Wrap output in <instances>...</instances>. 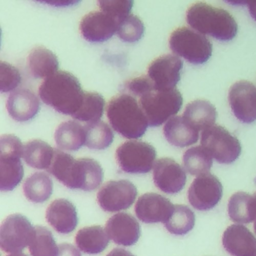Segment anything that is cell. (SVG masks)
I'll return each mask as SVG.
<instances>
[{
	"mask_svg": "<svg viewBox=\"0 0 256 256\" xmlns=\"http://www.w3.org/2000/svg\"><path fill=\"white\" fill-rule=\"evenodd\" d=\"M84 92L78 79L67 71H57L38 88L40 99L57 112L73 116L80 108Z\"/></svg>",
	"mask_w": 256,
	"mask_h": 256,
	"instance_id": "1",
	"label": "cell"
},
{
	"mask_svg": "<svg viewBox=\"0 0 256 256\" xmlns=\"http://www.w3.org/2000/svg\"><path fill=\"white\" fill-rule=\"evenodd\" d=\"M186 21L198 33L221 41L232 40L238 31L237 22L228 11L205 2H196L189 7Z\"/></svg>",
	"mask_w": 256,
	"mask_h": 256,
	"instance_id": "2",
	"label": "cell"
},
{
	"mask_svg": "<svg viewBox=\"0 0 256 256\" xmlns=\"http://www.w3.org/2000/svg\"><path fill=\"white\" fill-rule=\"evenodd\" d=\"M106 112L111 127L128 139L140 138L149 126L138 101L127 93L111 98Z\"/></svg>",
	"mask_w": 256,
	"mask_h": 256,
	"instance_id": "3",
	"label": "cell"
},
{
	"mask_svg": "<svg viewBox=\"0 0 256 256\" xmlns=\"http://www.w3.org/2000/svg\"><path fill=\"white\" fill-rule=\"evenodd\" d=\"M183 98L179 90H156L139 97V105L143 110L149 126H160L180 110Z\"/></svg>",
	"mask_w": 256,
	"mask_h": 256,
	"instance_id": "4",
	"label": "cell"
},
{
	"mask_svg": "<svg viewBox=\"0 0 256 256\" xmlns=\"http://www.w3.org/2000/svg\"><path fill=\"white\" fill-rule=\"evenodd\" d=\"M23 144L13 134H4L0 138V190H13L23 178Z\"/></svg>",
	"mask_w": 256,
	"mask_h": 256,
	"instance_id": "5",
	"label": "cell"
},
{
	"mask_svg": "<svg viewBox=\"0 0 256 256\" xmlns=\"http://www.w3.org/2000/svg\"><path fill=\"white\" fill-rule=\"evenodd\" d=\"M169 46L176 56H181L192 64H203L212 54V44L208 38L188 27L172 31Z\"/></svg>",
	"mask_w": 256,
	"mask_h": 256,
	"instance_id": "6",
	"label": "cell"
},
{
	"mask_svg": "<svg viewBox=\"0 0 256 256\" xmlns=\"http://www.w3.org/2000/svg\"><path fill=\"white\" fill-rule=\"evenodd\" d=\"M201 146L221 164L234 162L241 153L239 140L220 125H213L202 131Z\"/></svg>",
	"mask_w": 256,
	"mask_h": 256,
	"instance_id": "7",
	"label": "cell"
},
{
	"mask_svg": "<svg viewBox=\"0 0 256 256\" xmlns=\"http://www.w3.org/2000/svg\"><path fill=\"white\" fill-rule=\"evenodd\" d=\"M115 158L118 166L124 172L148 173L156 162V150L149 143L130 140L117 148Z\"/></svg>",
	"mask_w": 256,
	"mask_h": 256,
	"instance_id": "8",
	"label": "cell"
},
{
	"mask_svg": "<svg viewBox=\"0 0 256 256\" xmlns=\"http://www.w3.org/2000/svg\"><path fill=\"white\" fill-rule=\"evenodd\" d=\"M35 233V227L21 214H11L0 226V246L4 252L19 253L29 246Z\"/></svg>",
	"mask_w": 256,
	"mask_h": 256,
	"instance_id": "9",
	"label": "cell"
},
{
	"mask_svg": "<svg viewBox=\"0 0 256 256\" xmlns=\"http://www.w3.org/2000/svg\"><path fill=\"white\" fill-rule=\"evenodd\" d=\"M137 189L125 179L106 182L97 193V202L106 212H118L129 208L135 201Z\"/></svg>",
	"mask_w": 256,
	"mask_h": 256,
	"instance_id": "10",
	"label": "cell"
},
{
	"mask_svg": "<svg viewBox=\"0 0 256 256\" xmlns=\"http://www.w3.org/2000/svg\"><path fill=\"white\" fill-rule=\"evenodd\" d=\"M223 187L220 180L211 173L197 176L188 189L189 203L197 210L207 211L221 200Z\"/></svg>",
	"mask_w": 256,
	"mask_h": 256,
	"instance_id": "11",
	"label": "cell"
},
{
	"mask_svg": "<svg viewBox=\"0 0 256 256\" xmlns=\"http://www.w3.org/2000/svg\"><path fill=\"white\" fill-rule=\"evenodd\" d=\"M182 60L172 54H164L154 59L148 66L147 76L151 79L156 90L175 89L180 80Z\"/></svg>",
	"mask_w": 256,
	"mask_h": 256,
	"instance_id": "12",
	"label": "cell"
},
{
	"mask_svg": "<svg viewBox=\"0 0 256 256\" xmlns=\"http://www.w3.org/2000/svg\"><path fill=\"white\" fill-rule=\"evenodd\" d=\"M228 100L234 116L243 123L256 120V86L246 80L234 83L229 90Z\"/></svg>",
	"mask_w": 256,
	"mask_h": 256,
	"instance_id": "13",
	"label": "cell"
},
{
	"mask_svg": "<svg viewBox=\"0 0 256 256\" xmlns=\"http://www.w3.org/2000/svg\"><path fill=\"white\" fill-rule=\"evenodd\" d=\"M153 181L162 192L175 194L184 188L186 172L174 159L168 157L160 158L156 160L153 167Z\"/></svg>",
	"mask_w": 256,
	"mask_h": 256,
	"instance_id": "14",
	"label": "cell"
},
{
	"mask_svg": "<svg viewBox=\"0 0 256 256\" xmlns=\"http://www.w3.org/2000/svg\"><path fill=\"white\" fill-rule=\"evenodd\" d=\"M103 170L101 165L92 158L75 159L68 180L65 184L70 189L91 191L96 189L102 182Z\"/></svg>",
	"mask_w": 256,
	"mask_h": 256,
	"instance_id": "15",
	"label": "cell"
},
{
	"mask_svg": "<svg viewBox=\"0 0 256 256\" xmlns=\"http://www.w3.org/2000/svg\"><path fill=\"white\" fill-rule=\"evenodd\" d=\"M175 205L166 197L157 193H145L141 195L135 204V213L139 220L144 223H166Z\"/></svg>",
	"mask_w": 256,
	"mask_h": 256,
	"instance_id": "16",
	"label": "cell"
},
{
	"mask_svg": "<svg viewBox=\"0 0 256 256\" xmlns=\"http://www.w3.org/2000/svg\"><path fill=\"white\" fill-rule=\"evenodd\" d=\"M118 21L103 11H91L80 21L79 29L82 36L89 42H103L116 32Z\"/></svg>",
	"mask_w": 256,
	"mask_h": 256,
	"instance_id": "17",
	"label": "cell"
},
{
	"mask_svg": "<svg viewBox=\"0 0 256 256\" xmlns=\"http://www.w3.org/2000/svg\"><path fill=\"white\" fill-rule=\"evenodd\" d=\"M105 230L114 243L123 246L134 245L141 235L138 221L132 215L124 212L110 217L106 222Z\"/></svg>",
	"mask_w": 256,
	"mask_h": 256,
	"instance_id": "18",
	"label": "cell"
},
{
	"mask_svg": "<svg viewBox=\"0 0 256 256\" xmlns=\"http://www.w3.org/2000/svg\"><path fill=\"white\" fill-rule=\"evenodd\" d=\"M222 244L232 256H256V238L242 224L230 225L223 233Z\"/></svg>",
	"mask_w": 256,
	"mask_h": 256,
	"instance_id": "19",
	"label": "cell"
},
{
	"mask_svg": "<svg viewBox=\"0 0 256 256\" xmlns=\"http://www.w3.org/2000/svg\"><path fill=\"white\" fill-rule=\"evenodd\" d=\"M47 222L61 234L72 232L78 224L75 206L67 199H56L50 203L46 210Z\"/></svg>",
	"mask_w": 256,
	"mask_h": 256,
	"instance_id": "20",
	"label": "cell"
},
{
	"mask_svg": "<svg viewBox=\"0 0 256 256\" xmlns=\"http://www.w3.org/2000/svg\"><path fill=\"white\" fill-rule=\"evenodd\" d=\"M6 108L14 120L25 122L38 113L40 103L38 97L32 91L26 88H19L9 95Z\"/></svg>",
	"mask_w": 256,
	"mask_h": 256,
	"instance_id": "21",
	"label": "cell"
},
{
	"mask_svg": "<svg viewBox=\"0 0 256 256\" xmlns=\"http://www.w3.org/2000/svg\"><path fill=\"white\" fill-rule=\"evenodd\" d=\"M182 117L197 131H204L214 125L217 111L209 101L197 99L186 105Z\"/></svg>",
	"mask_w": 256,
	"mask_h": 256,
	"instance_id": "22",
	"label": "cell"
},
{
	"mask_svg": "<svg viewBox=\"0 0 256 256\" xmlns=\"http://www.w3.org/2000/svg\"><path fill=\"white\" fill-rule=\"evenodd\" d=\"M163 134L166 140L177 147H186L197 142L199 131L194 129L182 116L170 118L164 125Z\"/></svg>",
	"mask_w": 256,
	"mask_h": 256,
	"instance_id": "23",
	"label": "cell"
},
{
	"mask_svg": "<svg viewBox=\"0 0 256 256\" xmlns=\"http://www.w3.org/2000/svg\"><path fill=\"white\" fill-rule=\"evenodd\" d=\"M54 139L60 149L78 150L86 142L85 126L75 120L62 122L55 130Z\"/></svg>",
	"mask_w": 256,
	"mask_h": 256,
	"instance_id": "24",
	"label": "cell"
},
{
	"mask_svg": "<svg viewBox=\"0 0 256 256\" xmlns=\"http://www.w3.org/2000/svg\"><path fill=\"white\" fill-rule=\"evenodd\" d=\"M28 67L35 78H48L58 71L57 56L49 49L39 46L32 49L28 55Z\"/></svg>",
	"mask_w": 256,
	"mask_h": 256,
	"instance_id": "25",
	"label": "cell"
},
{
	"mask_svg": "<svg viewBox=\"0 0 256 256\" xmlns=\"http://www.w3.org/2000/svg\"><path fill=\"white\" fill-rule=\"evenodd\" d=\"M109 239L106 230L99 225L84 227L75 236L78 249L86 254L101 253L108 246Z\"/></svg>",
	"mask_w": 256,
	"mask_h": 256,
	"instance_id": "26",
	"label": "cell"
},
{
	"mask_svg": "<svg viewBox=\"0 0 256 256\" xmlns=\"http://www.w3.org/2000/svg\"><path fill=\"white\" fill-rule=\"evenodd\" d=\"M54 150L55 148L48 143L40 139H33L25 143L22 158L32 168L48 170L54 156Z\"/></svg>",
	"mask_w": 256,
	"mask_h": 256,
	"instance_id": "27",
	"label": "cell"
},
{
	"mask_svg": "<svg viewBox=\"0 0 256 256\" xmlns=\"http://www.w3.org/2000/svg\"><path fill=\"white\" fill-rule=\"evenodd\" d=\"M53 191V182L48 174L36 172L31 174L23 184L25 197L34 203H42L48 200Z\"/></svg>",
	"mask_w": 256,
	"mask_h": 256,
	"instance_id": "28",
	"label": "cell"
},
{
	"mask_svg": "<svg viewBox=\"0 0 256 256\" xmlns=\"http://www.w3.org/2000/svg\"><path fill=\"white\" fill-rule=\"evenodd\" d=\"M228 214L232 221L247 224L255 220L253 196L246 192L234 193L228 202Z\"/></svg>",
	"mask_w": 256,
	"mask_h": 256,
	"instance_id": "29",
	"label": "cell"
},
{
	"mask_svg": "<svg viewBox=\"0 0 256 256\" xmlns=\"http://www.w3.org/2000/svg\"><path fill=\"white\" fill-rule=\"evenodd\" d=\"M182 163L183 168L189 174L200 176L209 173L213 160L211 155L202 146H194L184 152Z\"/></svg>",
	"mask_w": 256,
	"mask_h": 256,
	"instance_id": "30",
	"label": "cell"
},
{
	"mask_svg": "<svg viewBox=\"0 0 256 256\" xmlns=\"http://www.w3.org/2000/svg\"><path fill=\"white\" fill-rule=\"evenodd\" d=\"M104 107L105 100L101 94L85 91L82 104L72 117L81 122H85L86 124L96 122L102 117Z\"/></svg>",
	"mask_w": 256,
	"mask_h": 256,
	"instance_id": "31",
	"label": "cell"
},
{
	"mask_svg": "<svg viewBox=\"0 0 256 256\" xmlns=\"http://www.w3.org/2000/svg\"><path fill=\"white\" fill-rule=\"evenodd\" d=\"M85 126L86 130V142L85 145L90 149L102 150L110 146L113 142L114 134L111 127L99 120L92 123H87Z\"/></svg>",
	"mask_w": 256,
	"mask_h": 256,
	"instance_id": "32",
	"label": "cell"
},
{
	"mask_svg": "<svg viewBox=\"0 0 256 256\" xmlns=\"http://www.w3.org/2000/svg\"><path fill=\"white\" fill-rule=\"evenodd\" d=\"M195 224L194 212L185 205H175L170 219L164 224L168 232L174 235H184L191 231Z\"/></svg>",
	"mask_w": 256,
	"mask_h": 256,
	"instance_id": "33",
	"label": "cell"
},
{
	"mask_svg": "<svg viewBox=\"0 0 256 256\" xmlns=\"http://www.w3.org/2000/svg\"><path fill=\"white\" fill-rule=\"evenodd\" d=\"M31 256H57L58 246L50 230L43 226H35V233L29 244Z\"/></svg>",
	"mask_w": 256,
	"mask_h": 256,
	"instance_id": "34",
	"label": "cell"
},
{
	"mask_svg": "<svg viewBox=\"0 0 256 256\" xmlns=\"http://www.w3.org/2000/svg\"><path fill=\"white\" fill-rule=\"evenodd\" d=\"M144 30L142 20L134 14H129L119 22L116 34L122 41L133 43L143 36Z\"/></svg>",
	"mask_w": 256,
	"mask_h": 256,
	"instance_id": "35",
	"label": "cell"
},
{
	"mask_svg": "<svg viewBox=\"0 0 256 256\" xmlns=\"http://www.w3.org/2000/svg\"><path fill=\"white\" fill-rule=\"evenodd\" d=\"M74 161L75 158L73 156L59 148H55L51 165L47 171L65 185Z\"/></svg>",
	"mask_w": 256,
	"mask_h": 256,
	"instance_id": "36",
	"label": "cell"
},
{
	"mask_svg": "<svg viewBox=\"0 0 256 256\" xmlns=\"http://www.w3.org/2000/svg\"><path fill=\"white\" fill-rule=\"evenodd\" d=\"M98 5L101 11L112 16L119 22L130 14L133 6L131 0H100Z\"/></svg>",
	"mask_w": 256,
	"mask_h": 256,
	"instance_id": "37",
	"label": "cell"
},
{
	"mask_svg": "<svg viewBox=\"0 0 256 256\" xmlns=\"http://www.w3.org/2000/svg\"><path fill=\"white\" fill-rule=\"evenodd\" d=\"M21 82L20 71L8 62H0V91L2 93L14 90Z\"/></svg>",
	"mask_w": 256,
	"mask_h": 256,
	"instance_id": "38",
	"label": "cell"
},
{
	"mask_svg": "<svg viewBox=\"0 0 256 256\" xmlns=\"http://www.w3.org/2000/svg\"><path fill=\"white\" fill-rule=\"evenodd\" d=\"M125 87L135 96L141 97L142 95L150 92L151 90L155 89L153 82L147 75H142L138 77H134L132 79H129Z\"/></svg>",
	"mask_w": 256,
	"mask_h": 256,
	"instance_id": "39",
	"label": "cell"
},
{
	"mask_svg": "<svg viewBox=\"0 0 256 256\" xmlns=\"http://www.w3.org/2000/svg\"><path fill=\"white\" fill-rule=\"evenodd\" d=\"M57 256H81L80 251L69 243H62L58 245Z\"/></svg>",
	"mask_w": 256,
	"mask_h": 256,
	"instance_id": "40",
	"label": "cell"
},
{
	"mask_svg": "<svg viewBox=\"0 0 256 256\" xmlns=\"http://www.w3.org/2000/svg\"><path fill=\"white\" fill-rule=\"evenodd\" d=\"M106 256H134L129 251L122 249V248H114L112 251H110Z\"/></svg>",
	"mask_w": 256,
	"mask_h": 256,
	"instance_id": "41",
	"label": "cell"
},
{
	"mask_svg": "<svg viewBox=\"0 0 256 256\" xmlns=\"http://www.w3.org/2000/svg\"><path fill=\"white\" fill-rule=\"evenodd\" d=\"M247 4H248V9L251 17L256 21V1L247 2Z\"/></svg>",
	"mask_w": 256,
	"mask_h": 256,
	"instance_id": "42",
	"label": "cell"
},
{
	"mask_svg": "<svg viewBox=\"0 0 256 256\" xmlns=\"http://www.w3.org/2000/svg\"><path fill=\"white\" fill-rule=\"evenodd\" d=\"M253 196V201H254V214H255V220H254V230L256 233V192L252 195Z\"/></svg>",
	"mask_w": 256,
	"mask_h": 256,
	"instance_id": "43",
	"label": "cell"
},
{
	"mask_svg": "<svg viewBox=\"0 0 256 256\" xmlns=\"http://www.w3.org/2000/svg\"><path fill=\"white\" fill-rule=\"evenodd\" d=\"M8 256H27L26 254H23V253H21V252H19V253H12V254H10V255H8Z\"/></svg>",
	"mask_w": 256,
	"mask_h": 256,
	"instance_id": "44",
	"label": "cell"
}]
</instances>
